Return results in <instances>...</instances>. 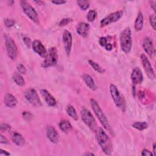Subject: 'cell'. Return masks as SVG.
Instances as JSON below:
<instances>
[{"label": "cell", "instance_id": "23", "mask_svg": "<svg viewBox=\"0 0 156 156\" xmlns=\"http://www.w3.org/2000/svg\"><path fill=\"white\" fill-rule=\"evenodd\" d=\"M60 129L65 133H68L72 129V126L70 122L66 119H62L59 122Z\"/></svg>", "mask_w": 156, "mask_h": 156}, {"label": "cell", "instance_id": "33", "mask_svg": "<svg viewBox=\"0 0 156 156\" xmlns=\"http://www.w3.org/2000/svg\"><path fill=\"white\" fill-rule=\"evenodd\" d=\"M73 21V20L70 18H64V19H62L60 23H59V25L60 26H66L67 25L68 23H69L70 22H71Z\"/></svg>", "mask_w": 156, "mask_h": 156}, {"label": "cell", "instance_id": "4", "mask_svg": "<svg viewBox=\"0 0 156 156\" xmlns=\"http://www.w3.org/2000/svg\"><path fill=\"white\" fill-rule=\"evenodd\" d=\"M110 92L116 106L120 108L122 112H124L126 108L125 99L123 97V96L120 93L118 89L115 85H110Z\"/></svg>", "mask_w": 156, "mask_h": 156}, {"label": "cell", "instance_id": "2", "mask_svg": "<svg viewBox=\"0 0 156 156\" xmlns=\"http://www.w3.org/2000/svg\"><path fill=\"white\" fill-rule=\"evenodd\" d=\"M90 105H91V107L94 114L98 117L99 121H100L101 124L103 126V127L106 130H107L110 132H111V128H110V126L109 124L108 121L105 115L104 114V113L102 110L101 108L100 107L98 102L95 99L92 98L90 99Z\"/></svg>", "mask_w": 156, "mask_h": 156}, {"label": "cell", "instance_id": "16", "mask_svg": "<svg viewBox=\"0 0 156 156\" xmlns=\"http://www.w3.org/2000/svg\"><path fill=\"white\" fill-rule=\"evenodd\" d=\"M131 80L133 84L137 85L141 83L143 80V76L141 69L139 68H135L131 73Z\"/></svg>", "mask_w": 156, "mask_h": 156}, {"label": "cell", "instance_id": "45", "mask_svg": "<svg viewBox=\"0 0 156 156\" xmlns=\"http://www.w3.org/2000/svg\"><path fill=\"white\" fill-rule=\"evenodd\" d=\"M85 155H94L93 153H90V152H88V153H87V154H85Z\"/></svg>", "mask_w": 156, "mask_h": 156}, {"label": "cell", "instance_id": "42", "mask_svg": "<svg viewBox=\"0 0 156 156\" xmlns=\"http://www.w3.org/2000/svg\"><path fill=\"white\" fill-rule=\"evenodd\" d=\"M151 7L152 8L154 12H155V1H150Z\"/></svg>", "mask_w": 156, "mask_h": 156}, {"label": "cell", "instance_id": "39", "mask_svg": "<svg viewBox=\"0 0 156 156\" xmlns=\"http://www.w3.org/2000/svg\"><path fill=\"white\" fill-rule=\"evenodd\" d=\"M0 143L1 144H8L9 143V141L4 136L2 135H0Z\"/></svg>", "mask_w": 156, "mask_h": 156}, {"label": "cell", "instance_id": "21", "mask_svg": "<svg viewBox=\"0 0 156 156\" xmlns=\"http://www.w3.org/2000/svg\"><path fill=\"white\" fill-rule=\"evenodd\" d=\"M82 79L84 82L85 83V84L87 85V87H88L90 89H91L93 91H94L96 90V86L95 82L90 75L88 74H83L82 75Z\"/></svg>", "mask_w": 156, "mask_h": 156}, {"label": "cell", "instance_id": "15", "mask_svg": "<svg viewBox=\"0 0 156 156\" xmlns=\"http://www.w3.org/2000/svg\"><path fill=\"white\" fill-rule=\"evenodd\" d=\"M46 136L50 141L52 143H57L59 140V135L57 130L52 126H48L46 127Z\"/></svg>", "mask_w": 156, "mask_h": 156}, {"label": "cell", "instance_id": "27", "mask_svg": "<svg viewBox=\"0 0 156 156\" xmlns=\"http://www.w3.org/2000/svg\"><path fill=\"white\" fill-rule=\"evenodd\" d=\"M88 63L90 65V66L98 73H104L105 72V69L104 68H102L99 64H98L97 63H96L95 62L91 60H88Z\"/></svg>", "mask_w": 156, "mask_h": 156}, {"label": "cell", "instance_id": "28", "mask_svg": "<svg viewBox=\"0 0 156 156\" xmlns=\"http://www.w3.org/2000/svg\"><path fill=\"white\" fill-rule=\"evenodd\" d=\"M77 3L79 7L83 10H86L89 8L90 5V1H77Z\"/></svg>", "mask_w": 156, "mask_h": 156}, {"label": "cell", "instance_id": "10", "mask_svg": "<svg viewBox=\"0 0 156 156\" xmlns=\"http://www.w3.org/2000/svg\"><path fill=\"white\" fill-rule=\"evenodd\" d=\"M140 58H141V61L143 66L144 68V69L147 77H149V79L154 80L155 77V73L147 57L144 54H141L140 55Z\"/></svg>", "mask_w": 156, "mask_h": 156}, {"label": "cell", "instance_id": "25", "mask_svg": "<svg viewBox=\"0 0 156 156\" xmlns=\"http://www.w3.org/2000/svg\"><path fill=\"white\" fill-rule=\"evenodd\" d=\"M12 79H13V81L16 83V84L20 87H23L25 85V81H24L23 77L19 73H15L13 75Z\"/></svg>", "mask_w": 156, "mask_h": 156}, {"label": "cell", "instance_id": "35", "mask_svg": "<svg viewBox=\"0 0 156 156\" xmlns=\"http://www.w3.org/2000/svg\"><path fill=\"white\" fill-rule=\"evenodd\" d=\"M99 44L102 46V47H104L106 44L107 43V39L106 37H102L99 38Z\"/></svg>", "mask_w": 156, "mask_h": 156}, {"label": "cell", "instance_id": "3", "mask_svg": "<svg viewBox=\"0 0 156 156\" xmlns=\"http://www.w3.org/2000/svg\"><path fill=\"white\" fill-rule=\"evenodd\" d=\"M119 41L121 50L126 54L129 53L132 46L131 30L129 27L125 28L121 33Z\"/></svg>", "mask_w": 156, "mask_h": 156}, {"label": "cell", "instance_id": "26", "mask_svg": "<svg viewBox=\"0 0 156 156\" xmlns=\"http://www.w3.org/2000/svg\"><path fill=\"white\" fill-rule=\"evenodd\" d=\"M132 127L138 130H143L147 128L148 124L146 122H135L132 124Z\"/></svg>", "mask_w": 156, "mask_h": 156}, {"label": "cell", "instance_id": "20", "mask_svg": "<svg viewBox=\"0 0 156 156\" xmlns=\"http://www.w3.org/2000/svg\"><path fill=\"white\" fill-rule=\"evenodd\" d=\"M11 138L12 141L18 146H23L25 144V140L23 136L16 132H13L12 133Z\"/></svg>", "mask_w": 156, "mask_h": 156}, {"label": "cell", "instance_id": "17", "mask_svg": "<svg viewBox=\"0 0 156 156\" xmlns=\"http://www.w3.org/2000/svg\"><path fill=\"white\" fill-rule=\"evenodd\" d=\"M40 93L43 97L46 103L50 107L55 106L57 102L55 98L45 89H42L40 90Z\"/></svg>", "mask_w": 156, "mask_h": 156}, {"label": "cell", "instance_id": "36", "mask_svg": "<svg viewBox=\"0 0 156 156\" xmlns=\"http://www.w3.org/2000/svg\"><path fill=\"white\" fill-rule=\"evenodd\" d=\"M10 126L9 125H8L7 124H5L3 123L1 124V130L2 131H9L10 130Z\"/></svg>", "mask_w": 156, "mask_h": 156}, {"label": "cell", "instance_id": "12", "mask_svg": "<svg viewBox=\"0 0 156 156\" xmlns=\"http://www.w3.org/2000/svg\"><path fill=\"white\" fill-rule=\"evenodd\" d=\"M62 39L65 52L66 54L69 55L71 51L73 43V38L71 32L67 30H64L62 35Z\"/></svg>", "mask_w": 156, "mask_h": 156}, {"label": "cell", "instance_id": "7", "mask_svg": "<svg viewBox=\"0 0 156 156\" xmlns=\"http://www.w3.org/2000/svg\"><path fill=\"white\" fill-rule=\"evenodd\" d=\"M20 4L23 10L24 13L26 15V16L32 21L38 23V16L35 9L26 1H21Z\"/></svg>", "mask_w": 156, "mask_h": 156}, {"label": "cell", "instance_id": "5", "mask_svg": "<svg viewBox=\"0 0 156 156\" xmlns=\"http://www.w3.org/2000/svg\"><path fill=\"white\" fill-rule=\"evenodd\" d=\"M80 116L83 122L87 126H88L92 131L95 132L98 128L97 124L90 111L85 107H82L80 110Z\"/></svg>", "mask_w": 156, "mask_h": 156}, {"label": "cell", "instance_id": "38", "mask_svg": "<svg viewBox=\"0 0 156 156\" xmlns=\"http://www.w3.org/2000/svg\"><path fill=\"white\" fill-rule=\"evenodd\" d=\"M141 155H143V156H151V155H153V154L149 151V150L146 149H143L141 151Z\"/></svg>", "mask_w": 156, "mask_h": 156}, {"label": "cell", "instance_id": "9", "mask_svg": "<svg viewBox=\"0 0 156 156\" xmlns=\"http://www.w3.org/2000/svg\"><path fill=\"white\" fill-rule=\"evenodd\" d=\"M24 96L26 99L32 105L40 107L42 105V103L38 97L37 91L34 88H30L27 90L24 93Z\"/></svg>", "mask_w": 156, "mask_h": 156}, {"label": "cell", "instance_id": "43", "mask_svg": "<svg viewBox=\"0 0 156 156\" xmlns=\"http://www.w3.org/2000/svg\"><path fill=\"white\" fill-rule=\"evenodd\" d=\"M0 155H10V153H9V152H7V151H2V150H1V152H0Z\"/></svg>", "mask_w": 156, "mask_h": 156}, {"label": "cell", "instance_id": "24", "mask_svg": "<svg viewBox=\"0 0 156 156\" xmlns=\"http://www.w3.org/2000/svg\"><path fill=\"white\" fill-rule=\"evenodd\" d=\"M66 112L67 114L71 118H72L73 119H74V120H77L78 119V116H77V112H76L75 108H74V107L73 105H68L66 107Z\"/></svg>", "mask_w": 156, "mask_h": 156}, {"label": "cell", "instance_id": "32", "mask_svg": "<svg viewBox=\"0 0 156 156\" xmlns=\"http://www.w3.org/2000/svg\"><path fill=\"white\" fill-rule=\"evenodd\" d=\"M15 21L12 18H5L4 19V25L7 27H11L14 26Z\"/></svg>", "mask_w": 156, "mask_h": 156}, {"label": "cell", "instance_id": "30", "mask_svg": "<svg viewBox=\"0 0 156 156\" xmlns=\"http://www.w3.org/2000/svg\"><path fill=\"white\" fill-rule=\"evenodd\" d=\"M22 116H23V118L24 120H25L26 121H30V119L32 118L33 115H32V113L30 112L24 111L22 113Z\"/></svg>", "mask_w": 156, "mask_h": 156}, {"label": "cell", "instance_id": "8", "mask_svg": "<svg viewBox=\"0 0 156 156\" xmlns=\"http://www.w3.org/2000/svg\"><path fill=\"white\" fill-rule=\"evenodd\" d=\"M5 44L7 55L12 60H15L17 56V47L13 40L9 35L5 36Z\"/></svg>", "mask_w": 156, "mask_h": 156}, {"label": "cell", "instance_id": "19", "mask_svg": "<svg viewBox=\"0 0 156 156\" xmlns=\"http://www.w3.org/2000/svg\"><path fill=\"white\" fill-rule=\"evenodd\" d=\"M5 105L9 108H15L18 103L16 98L11 93H6L4 98Z\"/></svg>", "mask_w": 156, "mask_h": 156}, {"label": "cell", "instance_id": "14", "mask_svg": "<svg viewBox=\"0 0 156 156\" xmlns=\"http://www.w3.org/2000/svg\"><path fill=\"white\" fill-rule=\"evenodd\" d=\"M143 47L145 52L149 55L151 57H152L155 55V51L154 47V44L152 40L148 37H146L143 41Z\"/></svg>", "mask_w": 156, "mask_h": 156}, {"label": "cell", "instance_id": "1", "mask_svg": "<svg viewBox=\"0 0 156 156\" xmlns=\"http://www.w3.org/2000/svg\"><path fill=\"white\" fill-rule=\"evenodd\" d=\"M95 132L97 141L102 151L106 155H110L113 151V144L109 136L101 127H98Z\"/></svg>", "mask_w": 156, "mask_h": 156}, {"label": "cell", "instance_id": "11", "mask_svg": "<svg viewBox=\"0 0 156 156\" xmlns=\"http://www.w3.org/2000/svg\"><path fill=\"white\" fill-rule=\"evenodd\" d=\"M122 15V12L119 10L113 13H112L104 18L100 22V26L101 27H105L112 23L116 22L119 20Z\"/></svg>", "mask_w": 156, "mask_h": 156}, {"label": "cell", "instance_id": "44", "mask_svg": "<svg viewBox=\"0 0 156 156\" xmlns=\"http://www.w3.org/2000/svg\"><path fill=\"white\" fill-rule=\"evenodd\" d=\"M153 152H154V154H153V155H156V153H155V144L154 143L153 144Z\"/></svg>", "mask_w": 156, "mask_h": 156}, {"label": "cell", "instance_id": "31", "mask_svg": "<svg viewBox=\"0 0 156 156\" xmlns=\"http://www.w3.org/2000/svg\"><path fill=\"white\" fill-rule=\"evenodd\" d=\"M16 69H17L18 73L19 74H26V72H27L26 68L22 63H19L16 66Z\"/></svg>", "mask_w": 156, "mask_h": 156}, {"label": "cell", "instance_id": "6", "mask_svg": "<svg viewBox=\"0 0 156 156\" xmlns=\"http://www.w3.org/2000/svg\"><path fill=\"white\" fill-rule=\"evenodd\" d=\"M58 58L57 51L56 48L52 47L51 48L46 55L44 57V60L42 63V67L43 68H48L55 66L57 64Z\"/></svg>", "mask_w": 156, "mask_h": 156}, {"label": "cell", "instance_id": "29", "mask_svg": "<svg viewBox=\"0 0 156 156\" xmlns=\"http://www.w3.org/2000/svg\"><path fill=\"white\" fill-rule=\"evenodd\" d=\"M97 13L94 10H90L87 15V19L90 22H93L96 18Z\"/></svg>", "mask_w": 156, "mask_h": 156}, {"label": "cell", "instance_id": "18", "mask_svg": "<svg viewBox=\"0 0 156 156\" xmlns=\"http://www.w3.org/2000/svg\"><path fill=\"white\" fill-rule=\"evenodd\" d=\"M90 29V26L89 24L85 22H80L77 27L76 31L79 35L83 37H86L88 34Z\"/></svg>", "mask_w": 156, "mask_h": 156}, {"label": "cell", "instance_id": "13", "mask_svg": "<svg viewBox=\"0 0 156 156\" xmlns=\"http://www.w3.org/2000/svg\"><path fill=\"white\" fill-rule=\"evenodd\" d=\"M32 47L34 52H35L38 55L41 56V57H45L48 54V52L42 44V43L38 40H35L32 41Z\"/></svg>", "mask_w": 156, "mask_h": 156}, {"label": "cell", "instance_id": "22", "mask_svg": "<svg viewBox=\"0 0 156 156\" xmlns=\"http://www.w3.org/2000/svg\"><path fill=\"white\" fill-rule=\"evenodd\" d=\"M143 19L144 18H143V13L141 12H139L134 24V27L136 31H140L142 30L143 27V23H144Z\"/></svg>", "mask_w": 156, "mask_h": 156}, {"label": "cell", "instance_id": "41", "mask_svg": "<svg viewBox=\"0 0 156 156\" xmlns=\"http://www.w3.org/2000/svg\"><path fill=\"white\" fill-rule=\"evenodd\" d=\"M104 48H105V49L106 50H107V51H111V50L113 49V46H112V44L111 43H107L106 44V45L104 46Z\"/></svg>", "mask_w": 156, "mask_h": 156}, {"label": "cell", "instance_id": "37", "mask_svg": "<svg viewBox=\"0 0 156 156\" xmlns=\"http://www.w3.org/2000/svg\"><path fill=\"white\" fill-rule=\"evenodd\" d=\"M23 41H24V44L27 46V47H28L29 48L30 47V45H32V43H31L30 39L26 37L23 38Z\"/></svg>", "mask_w": 156, "mask_h": 156}, {"label": "cell", "instance_id": "40", "mask_svg": "<svg viewBox=\"0 0 156 156\" xmlns=\"http://www.w3.org/2000/svg\"><path fill=\"white\" fill-rule=\"evenodd\" d=\"M51 2L53 4H55L56 5H61V4H63L66 3V1H62V0H56V1H52Z\"/></svg>", "mask_w": 156, "mask_h": 156}, {"label": "cell", "instance_id": "34", "mask_svg": "<svg viewBox=\"0 0 156 156\" xmlns=\"http://www.w3.org/2000/svg\"><path fill=\"white\" fill-rule=\"evenodd\" d=\"M149 22L151 27L154 30H155V15H151L149 16Z\"/></svg>", "mask_w": 156, "mask_h": 156}]
</instances>
